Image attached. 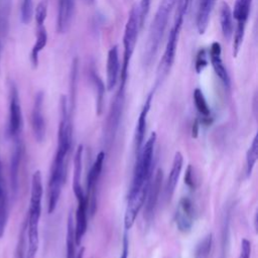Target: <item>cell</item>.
I'll use <instances>...</instances> for the list:
<instances>
[{
    "label": "cell",
    "mask_w": 258,
    "mask_h": 258,
    "mask_svg": "<svg viewBox=\"0 0 258 258\" xmlns=\"http://www.w3.org/2000/svg\"><path fill=\"white\" fill-rule=\"evenodd\" d=\"M162 177H163V172L161 168H158L155 172L154 178L151 179V182L149 184L147 195L145 198V208H144V220L146 221L147 224L151 223L153 217H154V212L155 208L158 202V197L160 194L161 189V184H162Z\"/></svg>",
    "instance_id": "8fae6325"
},
{
    "label": "cell",
    "mask_w": 258,
    "mask_h": 258,
    "mask_svg": "<svg viewBox=\"0 0 258 258\" xmlns=\"http://www.w3.org/2000/svg\"><path fill=\"white\" fill-rule=\"evenodd\" d=\"M217 0H201L197 14V28L200 34H204L208 28L212 10Z\"/></svg>",
    "instance_id": "7402d4cb"
},
{
    "label": "cell",
    "mask_w": 258,
    "mask_h": 258,
    "mask_svg": "<svg viewBox=\"0 0 258 258\" xmlns=\"http://www.w3.org/2000/svg\"><path fill=\"white\" fill-rule=\"evenodd\" d=\"M195 219V208L191 200L187 197H183L179 200L174 220L177 229L181 233H188L190 232Z\"/></svg>",
    "instance_id": "7c38bea8"
},
{
    "label": "cell",
    "mask_w": 258,
    "mask_h": 258,
    "mask_svg": "<svg viewBox=\"0 0 258 258\" xmlns=\"http://www.w3.org/2000/svg\"><path fill=\"white\" fill-rule=\"evenodd\" d=\"M150 4H151V0H141L140 1V5L138 7V9H139V22H140V26L143 25L147 15H148V13H149Z\"/></svg>",
    "instance_id": "836d02e7"
},
{
    "label": "cell",
    "mask_w": 258,
    "mask_h": 258,
    "mask_svg": "<svg viewBox=\"0 0 258 258\" xmlns=\"http://www.w3.org/2000/svg\"><path fill=\"white\" fill-rule=\"evenodd\" d=\"M70 148L58 146L56 147L55 155L52 160L50 168V176L48 180L47 190V212L52 214L57 206L61 188L66 182L67 166H68V155Z\"/></svg>",
    "instance_id": "277c9868"
},
{
    "label": "cell",
    "mask_w": 258,
    "mask_h": 258,
    "mask_svg": "<svg viewBox=\"0 0 258 258\" xmlns=\"http://www.w3.org/2000/svg\"><path fill=\"white\" fill-rule=\"evenodd\" d=\"M208 53H209V60L211 61V64L215 71V74L221 80L224 86L227 89H229L231 86V80L222 58L221 44L219 42H213Z\"/></svg>",
    "instance_id": "9a60e30c"
},
{
    "label": "cell",
    "mask_w": 258,
    "mask_h": 258,
    "mask_svg": "<svg viewBox=\"0 0 258 258\" xmlns=\"http://www.w3.org/2000/svg\"><path fill=\"white\" fill-rule=\"evenodd\" d=\"M251 256V242L247 239H243L241 242V249L238 258H250Z\"/></svg>",
    "instance_id": "d590c367"
},
{
    "label": "cell",
    "mask_w": 258,
    "mask_h": 258,
    "mask_svg": "<svg viewBox=\"0 0 258 258\" xmlns=\"http://www.w3.org/2000/svg\"><path fill=\"white\" fill-rule=\"evenodd\" d=\"M175 3L176 0H161L157 7L154 18L149 26L148 36L144 46L142 61L145 68H149L157 55L159 45L167 27L169 16Z\"/></svg>",
    "instance_id": "7a4b0ae2"
},
{
    "label": "cell",
    "mask_w": 258,
    "mask_h": 258,
    "mask_svg": "<svg viewBox=\"0 0 258 258\" xmlns=\"http://www.w3.org/2000/svg\"><path fill=\"white\" fill-rule=\"evenodd\" d=\"M220 24L223 36L227 40L230 39L234 32V19L232 9L226 2H222L220 5Z\"/></svg>",
    "instance_id": "603a6c76"
},
{
    "label": "cell",
    "mask_w": 258,
    "mask_h": 258,
    "mask_svg": "<svg viewBox=\"0 0 258 258\" xmlns=\"http://www.w3.org/2000/svg\"><path fill=\"white\" fill-rule=\"evenodd\" d=\"M104 160H105V152L101 151L99 152V154L97 155L90 171L88 172L87 175V190L85 192L87 201H88V211L90 212L91 216H93L96 212V208H97V185H98V181L102 172V168H103V164H104Z\"/></svg>",
    "instance_id": "30bf717a"
},
{
    "label": "cell",
    "mask_w": 258,
    "mask_h": 258,
    "mask_svg": "<svg viewBox=\"0 0 258 258\" xmlns=\"http://www.w3.org/2000/svg\"><path fill=\"white\" fill-rule=\"evenodd\" d=\"M22 156V144L19 139L14 140V149L10 159V185L13 196L15 197L19 186V167Z\"/></svg>",
    "instance_id": "d6986e66"
},
{
    "label": "cell",
    "mask_w": 258,
    "mask_h": 258,
    "mask_svg": "<svg viewBox=\"0 0 258 258\" xmlns=\"http://www.w3.org/2000/svg\"><path fill=\"white\" fill-rule=\"evenodd\" d=\"M46 43H47V32H46L44 25L37 26L36 40L31 48V52H30V61H31V64L33 68L37 67L38 59H39V53L45 47Z\"/></svg>",
    "instance_id": "cb8c5ba5"
},
{
    "label": "cell",
    "mask_w": 258,
    "mask_h": 258,
    "mask_svg": "<svg viewBox=\"0 0 258 258\" xmlns=\"http://www.w3.org/2000/svg\"><path fill=\"white\" fill-rule=\"evenodd\" d=\"M47 7H48V0H40L38 2L34 11V17H35V22L37 26L43 25L47 15Z\"/></svg>",
    "instance_id": "4dcf8cb0"
},
{
    "label": "cell",
    "mask_w": 258,
    "mask_h": 258,
    "mask_svg": "<svg viewBox=\"0 0 258 258\" xmlns=\"http://www.w3.org/2000/svg\"><path fill=\"white\" fill-rule=\"evenodd\" d=\"M43 92H38L35 96L32 113H31V127L34 138L37 142L41 143L45 138L46 126L43 116Z\"/></svg>",
    "instance_id": "4fadbf2b"
},
{
    "label": "cell",
    "mask_w": 258,
    "mask_h": 258,
    "mask_svg": "<svg viewBox=\"0 0 258 258\" xmlns=\"http://www.w3.org/2000/svg\"><path fill=\"white\" fill-rule=\"evenodd\" d=\"M182 164H183V156L180 152H175L174 157H173V161H172V166L166 181V185H165V198L167 201H170L176 184L178 182V178L182 169Z\"/></svg>",
    "instance_id": "ffe728a7"
},
{
    "label": "cell",
    "mask_w": 258,
    "mask_h": 258,
    "mask_svg": "<svg viewBox=\"0 0 258 258\" xmlns=\"http://www.w3.org/2000/svg\"><path fill=\"white\" fill-rule=\"evenodd\" d=\"M77 198L78 206L76 210V219H75V241L76 245L80 246L83 237L85 236L88 228V201L86 195H82Z\"/></svg>",
    "instance_id": "5bb4252c"
},
{
    "label": "cell",
    "mask_w": 258,
    "mask_h": 258,
    "mask_svg": "<svg viewBox=\"0 0 258 258\" xmlns=\"http://www.w3.org/2000/svg\"><path fill=\"white\" fill-rule=\"evenodd\" d=\"M156 138V133L152 132L145 144L142 145L140 151L137 153L133 179L128 195L135 194L138 190L149 186L152 179L153 154Z\"/></svg>",
    "instance_id": "3957f363"
},
{
    "label": "cell",
    "mask_w": 258,
    "mask_h": 258,
    "mask_svg": "<svg viewBox=\"0 0 258 258\" xmlns=\"http://www.w3.org/2000/svg\"><path fill=\"white\" fill-rule=\"evenodd\" d=\"M84 255H85V248H84V247H82V248H81V250L79 251L78 255L76 256V258H84Z\"/></svg>",
    "instance_id": "ab89813d"
},
{
    "label": "cell",
    "mask_w": 258,
    "mask_h": 258,
    "mask_svg": "<svg viewBox=\"0 0 258 258\" xmlns=\"http://www.w3.org/2000/svg\"><path fill=\"white\" fill-rule=\"evenodd\" d=\"M21 7L25 10H29L33 7V1L32 0H22Z\"/></svg>",
    "instance_id": "f35d334b"
},
{
    "label": "cell",
    "mask_w": 258,
    "mask_h": 258,
    "mask_svg": "<svg viewBox=\"0 0 258 258\" xmlns=\"http://www.w3.org/2000/svg\"><path fill=\"white\" fill-rule=\"evenodd\" d=\"M128 254H129V241H128L127 234H124L123 247H122V252H121L120 258H128Z\"/></svg>",
    "instance_id": "8d00e7d4"
},
{
    "label": "cell",
    "mask_w": 258,
    "mask_h": 258,
    "mask_svg": "<svg viewBox=\"0 0 258 258\" xmlns=\"http://www.w3.org/2000/svg\"><path fill=\"white\" fill-rule=\"evenodd\" d=\"M82 157H83V145H79L76 151L74 159V178H73V190L76 197L84 195V190L81 184L82 174Z\"/></svg>",
    "instance_id": "d4e9b609"
},
{
    "label": "cell",
    "mask_w": 258,
    "mask_h": 258,
    "mask_svg": "<svg viewBox=\"0 0 258 258\" xmlns=\"http://www.w3.org/2000/svg\"><path fill=\"white\" fill-rule=\"evenodd\" d=\"M199 128H200V121L199 119H196L192 123V127H191V137L192 138H197L199 135Z\"/></svg>",
    "instance_id": "74e56055"
},
{
    "label": "cell",
    "mask_w": 258,
    "mask_h": 258,
    "mask_svg": "<svg viewBox=\"0 0 258 258\" xmlns=\"http://www.w3.org/2000/svg\"><path fill=\"white\" fill-rule=\"evenodd\" d=\"M0 37H1V32H0ZM0 57H1V40H0Z\"/></svg>",
    "instance_id": "b9f144b4"
},
{
    "label": "cell",
    "mask_w": 258,
    "mask_h": 258,
    "mask_svg": "<svg viewBox=\"0 0 258 258\" xmlns=\"http://www.w3.org/2000/svg\"><path fill=\"white\" fill-rule=\"evenodd\" d=\"M76 0H58L56 29L59 33H64L71 26L74 16Z\"/></svg>",
    "instance_id": "ac0fdd59"
},
{
    "label": "cell",
    "mask_w": 258,
    "mask_h": 258,
    "mask_svg": "<svg viewBox=\"0 0 258 258\" xmlns=\"http://www.w3.org/2000/svg\"><path fill=\"white\" fill-rule=\"evenodd\" d=\"M76 241L73 213L70 212L68 217V231H67V258H76Z\"/></svg>",
    "instance_id": "83f0119b"
},
{
    "label": "cell",
    "mask_w": 258,
    "mask_h": 258,
    "mask_svg": "<svg viewBox=\"0 0 258 258\" xmlns=\"http://www.w3.org/2000/svg\"><path fill=\"white\" fill-rule=\"evenodd\" d=\"M257 156H258V136L256 134L246 153V176L247 177H249L252 174L253 168L257 161Z\"/></svg>",
    "instance_id": "4316f807"
},
{
    "label": "cell",
    "mask_w": 258,
    "mask_h": 258,
    "mask_svg": "<svg viewBox=\"0 0 258 258\" xmlns=\"http://www.w3.org/2000/svg\"><path fill=\"white\" fill-rule=\"evenodd\" d=\"M252 0H236L234 8L232 10L233 19L236 21V26L234 27V40H233V56L236 57L239 53L240 47L242 45L247 21L249 19V14L251 10Z\"/></svg>",
    "instance_id": "8992f818"
},
{
    "label": "cell",
    "mask_w": 258,
    "mask_h": 258,
    "mask_svg": "<svg viewBox=\"0 0 258 258\" xmlns=\"http://www.w3.org/2000/svg\"><path fill=\"white\" fill-rule=\"evenodd\" d=\"M184 183L190 189H195L196 188L197 181H196V176H195V170H194V168H192V166L190 164L187 165L186 170H185Z\"/></svg>",
    "instance_id": "e575fe53"
},
{
    "label": "cell",
    "mask_w": 258,
    "mask_h": 258,
    "mask_svg": "<svg viewBox=\"0 0 258 258\" xmlns=\"http://www.w3.org/2000/svg\"><path fill=\"white\" fill-rule=\"evenodd\" d=\"M8 218V200L3 175V166L0 158V238L4 235Z\"/></svg>",
    "instance_id": "44dd1931"
},
{
    "label": "cell",
    "mask_w": 258,
    "mask_h": 258,
    "mask_svg": "<svg viewBox=\"0 0 258 258\" xmlns=\"http://www.w3.org/2000/svg\"><path fill=\"white\" fill-rule=\"evenodd\" d=\"M153 95H154V90L151 91L146 100L145 103L140 111L139 117H138V121L136 124V129H135V150L136 153H138L143 145V141H144V136H145V132H146V124H147V116L151 107V102L153 99Z\"/></svg>",
    "instance_id": "e0dca14e"
},
{
    "label": "cell",
    "mask_w": 258,
    "mask_h": 258,
    "mask_svg": "<svg viewBox=\"0 0 258 258\" xmlns=\"http://www.w3.org/2000/svg\"><path fill=\"white\" fill-rule=\"evenodd\" d=\"M183 21H177L174 20L173 26L171 27L166 46L162 55V58L160 60V64L158 67V81L157 84L162 82L164 78L168 75L175 58V52H176V47H177V42H178V37H179V32L182 26Z\"/></svg>",
    "instance_id": "ba28073f"
},
{
    "label": "cell",
    "mask_w": 258,
    "mask_h": 258,
    "mask_svg": "<svg viewBox=\"0 0 258 258\" xmlns=\"http://www.w3.org/2000/svg\"><path fill=\"white\" fill-rule=\"evenodd\" d=\"M22 112L18 90L14 83L9 87V111H8V135L13 140L19 139L22 130Z\"/></svg>",
    "instance_id": "9c48e42d"
},
{
    "label": "cell",
    "mask_w": 258,
    "mask_h": 258,
    "mask_svg": "<svg viewBox=\"0 0 258 258\" xmlns=\"http://www.w3.org/2000/svg\"><path fill=\"white\" fill-rule=\"evenodd\" d=\"M139 9L135 5L131 8L128 18L125 24L124 29V35H123V60L121 66V72H120V83H127L128 79V72H129V66L131 62V58L135 49V45L137 42L138 37V31H139Z\"/></svg>",
    "instance_id": "5b68a950"
},
{
    "label": "cell",
    "mask_w": 258,
    "mask_h": 258,
    "mask_svg": "<svg viewBox=\"0 0 258 258\" xmlns=\"http://www.w3.org/2000/svg\"><path fill=\"white\" fill-rule=\"evenodd\" d=\"M125 88L126 84H119V88L115 94V97L109 109L105 127V138L106 142L108 143H111L114 140V137L120 125L125 102Z\"/></svg>",
    "instance_id": "52a82bcc"
},
{
    "label": "cell",
    "mask_w": 258,
    "mask_h": 258,
    "mask_svg": "<svg viewBox=\"0 0 258 258\" xmlns=\"http://www.w3.org/2000/svg\"><path fill=\"white\" fill-rule=\"evenodd\" d=\"M192 98H194V103H195V106H196L198 112L204 118H209L211 115V110H210V107L208 105V102H207L202 90L199 88L195 89Z\"/></svg>",
    "instance_id": "f1b7e54d"
},
{
    "label": "cell",
    "mask_w": 258,
    "mask_h": 258,
    "mask_svg": "<svg viewBox=\"0 0 258 258\" xmlns=\"http://www.w3.org/2000/svg\"><path fill=\"white\" fill-rule=\"evenodd\" d=\"M191 0H176L175 6H176V10H175V16H174V20H182L184 18V15L187 11V8L190 4Z\"/></svg>",
    "instance_id": "d6a6232c"
},
{
    "label": "cell",
    "mask_w": 258,
    "mask_h": 258,
    "mask_svg": "<svg viewBox=\"0 0 258 258\" xmlns=\"http://www.w3.org/2000/svg\"><path fill=\"white\" fill-rule=\"evenodd\" d=\"M84 2L86 4H93L95 2V0H84Z\"/></svg>",
    "instance_id": "60d3db41"
},
{
    "label": "cell",
    "mask_w": 258,
    "mask_h": 258,
    "mask_svg": "<svg viewBox=\"0 0 258 258\" xmlns=\"http://www.w3.org/2000/svg\"><path fill=\"white\" fill-rule=\"evenodd\" d=\"M42 179L39 170L32 174L30 201L28 208V217L26 222L27 231V250L25 258H35L39 245V219L41 216V199H42Z\"/></svg>",
    "instance_id": "6da1fadb"
},
{
    "label": "cell",
    "mask_w": 258,
    "mask_h": 258,
    "mask_svg": "<svg viewBox=\"0 0 258 258\" xmlns=\"http://www.w3.org/2000/svg\"><path fill=\"white\" fill-rule=\"evenodd\" d=\"M106 73H107V89L108 91H112L115 86L117 85L119 76H120V59H119V51L118 46H112L107 55V66H106Z\"/></svg>",
    "instance_id": "2e32d148"
},
{
    "label": "cell",
    "mask_w": 258,
    "mask_h": 258,
    "mask_svg": "<svg viewBox=\"0 0 258 258\" xmlns=\"http://www.w3.org/2000/svg\"><path fill=\"white\" fill-rule=\"evenodd\" d=\"M90 79L94 86L96 92V112L97 115H101L104 106V96H105V85L96 71L92 70L90 72Z\"/></svg>",
    "instance_id": "484cf974"
},
{
    "label": "cell",
    "mask_w": 258,
    "mask_h": 258,
    "mask_svg": "<svg viewBox=\"0 0 258 258\" xmlns=\"http://www.w3.org/2000/svg\"><path fill=\"white\" fill-rule=\"evenodd\" d=\"M209 63V53L205 48H201L196 57L195 70L197 74H201Z\"/></svg>",
    "instance_id": "1f68e13d"
},
{
    "label": "cell",
    "mask_w": 258,
    "mask_h": 258,
    "mask_svg": "<svg viewBox=\"0 0 258 258\" xmlns=\"http://www.w3.org/2000/svg\"><path fill=\"white\" fill-rule=\"evenodd\" d=\"M213 246V234H207L197 245L195 258H209Z\"/></svg>",
    "instance_id": "f546056e"
}]
</instances>
